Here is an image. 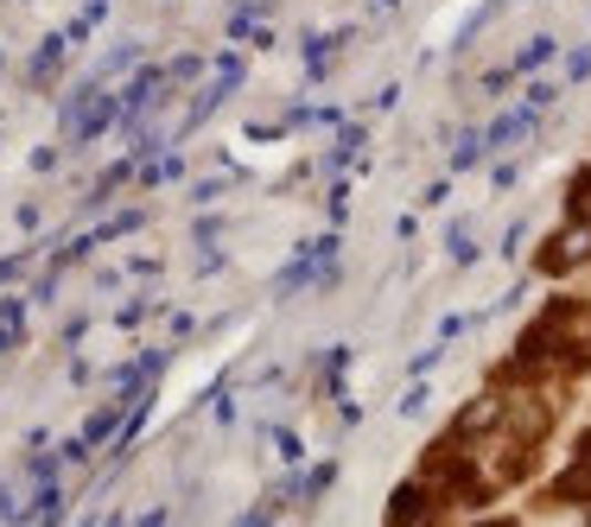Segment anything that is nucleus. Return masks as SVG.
I'll use <instances>...</instances> for the list:
<instances>
[{
	"instance_id": "obj_1",
	"label": "nucleus",
	"mask_w": 591,
	"mask_h": 527,
	"mask_svg": "<svg viewBox=\"0 0 591 527\" xmlns=\"http://www.w3.org/2000/svg\"><path fill=\"white\" fill-rule=\"evenodd\" d=\"M433 521V496L413 483V489H401L394 503H388V527H426Z\"/></svg>"
},
{
	"instance_id": "obj_2",
	"label": "nucleus",
	"mask_w": 591,
	"mask_h": 527,
	"mask_svg": "<svg viewBox=\"0 0 591 527\" xmlns=\"http://www.w3.org/2000/svg\"><path fill=\"white\" fill-rule=\"evenodd\" d=\"M585 254H591V235H585V223H579V235H560V242H547L540 267H547V274H566V267H579Z\"/></svg>"
},
{
	"instance_id": "obj_3",
	"label": "nucleus",
	"mask_w": 591,
	"mask_h": 527,
	"mask_svg": "<svg viewBox=\"0 0 591 527\" xmlns=\"http://www.w3.org/2000/svg\"><path fill=\"white\" fill-rule=\"evenodd\" d=\"M503 420V394H484L477 407H464V420H458V439H477V432H489Z\"/></svg>"
},
{
	"instance_id": "obj_4",
	"label": "nucleus",
	"mask_w": 591,
	"mask_h": 527,
	"mask_svg": "<svg viewBox=\"0 0 591 527\" xmlns=\"http://www.w3.org/2000/svg\"><path fill=\"white\" fill-rule=\"evenodd\" d=\"M560 496H566V503H591V464H572V471H566Z\"/></svg>"
},
{
	"instance_id": "obj_5",
	"label": "nucleus",
	"mask_w": 591,
	"mask_h": 527,
	"mask_svg": "<svg viewBox=\"0 0 591 527\" xmlns=\"http://www.w3.org/2000/svg\"><path fill=\"white\" fill-rule=\"evenodd\" d=\"M566 210H572V223H585V229H591V172H579L572 198H566Z\"/></svg>"
},
{
	"instance_id": "obj_6",
	"label": "nucleus",
	"mask_w": 591,
	"mask_h": 527,
	"mask_svg": "<svg viewBox=\"0 0 591 527\" xmlns=\"http://www.w3.org/2000/svg\"><path fill=\"white\" fill-rule=\"evenodd\" d=\"M489 527H509V521H489Z\"/></svg>"
}]
</instances>
